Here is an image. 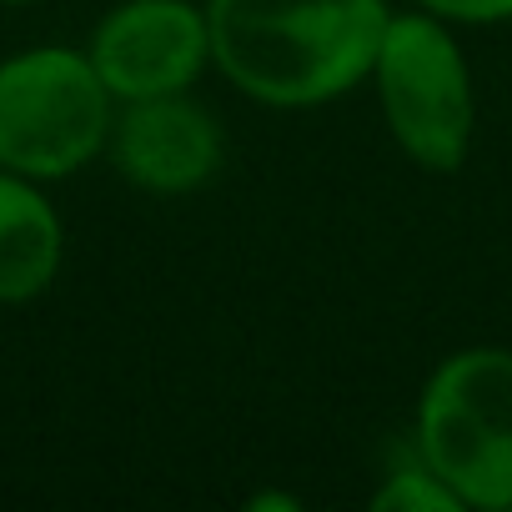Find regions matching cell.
<instances>
[{"label":"cell","mask_w":512,"mask_h":512,"mask_svg":"<svg viewBox=\"0 0 512 512\" xmlns=\"http://www.w3.org/2000/svg\"><path fill=\"white\" fill-rule=\"evenodd\" d=\"M382 0H211V61L262 106H322L372 76Z\"/></svg>","instance_id":"cell-1"},{"label":"cell","mask_w":512,"mask_h":512,"mask_svg":"<svg viewBox=\"0 0 512 512\" xmlns=\"http://www.w3.org/2000/svg\"><path fill=\"white\" fill-rule=\"evenodd\" d=\"M417 457L462 507H512V352L472 347L447 357L417 402Z\"/></svg>","instance_id":"cell-2"},{"label":"cell","mask_w":512,"mask_h":512,"mask_svg":"<svg viewBox=\"0 0 512 512\" xmlns=\"http://www.w3.org/2000/svg\"><path fill=\"white\" fill-rule=\"evenodd\" d=\"M111 136V91L91 56L41 46L0 61V166L56 181L81 171Z\"/></svg>","instance_id":"cell-3"},{"label":"cell","mask_w":512,"mask_h":512,"mask_svg":"<svg viewBox=\"0 0 512 512\" xmlns=\"http://www.w3.org/2000/svg\"><path fill=\"white\" fill-rule=\"evenodd\" d=\"M387 131L422 171H457L472 146V76L442 16H392L372 66Z\"/></svg>","instance_id":"cell-4"},{"label":"cell","mask_w":512,"mask_h":512,"mask_svg":"<svg viewBox=\"0 0 512 512\" xmlns=\"http://www.w3.org/2000/svg\"><path fill=\"white\" fill-rule=\"evenodd\" d=\"M211 56L206 11L191 0H126L91 41V66L121 101L186 91Z\"/></svg>","instance_id":"cell-5"},{"label":"cell","mask_w":512,"mask_h":512,"mask_svg":"<svg viewBox=\"0 0 512 512\" xmlns=\"http://www.w3.org/2000/svg\"><path fill=\"white\" fill-rule=\"evenodd\" d=\"M111 161L131 186H141L151 196H186L216 176L221 126L186 91L126 101V111L111 131Z\"/></svg>","instance_id":"cell-6"},{"label":"cell","mask_w":512,"mask_h":512,"mask_svg":"<svg viewBox=\"0 0 512 512\" xmlns=\"http://www.w3.org/2000/svg\"><path fill=\"white\" fill-rule=\"evenodd\" d=\"M61 216L31 176H0V302H31L56 282Z\"/></svg>","instance_id":"cell-7"},{"label":"cell","mask_w":512,"mask_h":512,"mask_svg":"<svg viewBox=\"0 0 512 512\" xmlns=\"http://www.w3.org/2000/svg\"><path fill=\"white\" fill-rule=\"evenodd\" d=\"M372 507H377V512H457L462 497L417 457L412 467H397V472L372 492Z\"/></svg>","instance_id":"cell-8"},{"label":"cell","mask_w":512,"mask_h":512,"mask_svg":"<svg viewBox=\"0 0 512 512\" xmlns=\"http://www.w3.org/2000/svg\"><path fill=\"white\" fill-rule=\"evenodd\" d=\"M422 6L442 21H467V26L512 21V0H422Z\"/></svg>","instance_id":"cell-9"},{"label":"cell","mask_w":512,"mask_h":512,"mask_svg":"<svg viewBox=\"0 0 512 512\" xmlns=\"http://www.w3.org/2000/svg\"><path fill=\"white\" fill-rule=\"evenodd\" d=\"M246 507H251V512H267V507H287V512H297L302 502H297V497H277V492H267V497H251Z\"/></svg>","instance_id":"cell-10"},{"label":"cell","mask_w":512,"mask_h":512,"mask_svg":"<svg viewBox=\"0 0 512 512\" xmlns=\"http://www.w3.org/2000/svg\"><path fill=\"white\" fill-rule=\"evenodd\" d=\"M11 6H26V0H11Z\"/></svg>","instance_id":"cell-11"}]
</instances>
